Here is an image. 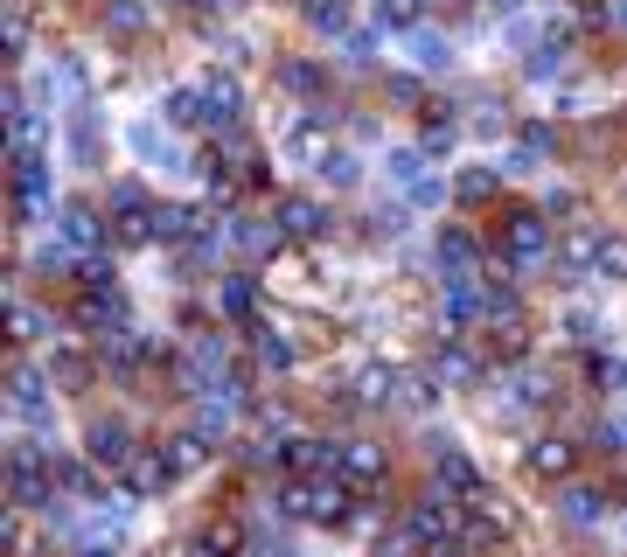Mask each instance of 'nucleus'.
<instances>
[{
    "label": "nucleus",
    "instance_id": "nucleus-1",
    "mask_svg": "<svg viewBox=\"0 0 627 557\" xmlns=\"http://www.w3.org/2000/svg\"><path fill=\"white\" fill-rule=\"evenodd\" d=\"M349 481L342 474H293V481L279 488V509L286 516H300V523H321V529H335V523H349Z\"/></svg>",
    "mask_w": 627,
    "mask_h": 557
},
{
    "label": "nucleus",
    "instance_id": "nucleus-2",
    "mask_svg": "<svg viewBox=\"0 0 627 557\" xmlns=\"http://www.w3.org/2000/svg\"><path fill=\"white\" fill-rule=\"evenodd\" d=\"M495 251H502V265H516V272H530V265L551 258V230H544L537 209H509L502 230H495Z\"/></svg>",
    "mask_w": 627,
    "mask_h": 557
},
{
    "label": "nucleus",
    "instance_id": "nucleus-3",
    "mask_svg": "<svg viewBox=\"0 0 627 557\" xmlns=\"http://www.w3.org/2000/svg\"><path fill=\"white\" fill-rule=\"evenodd\" d=\"M8 495H14V509H49L57 501V467H42L36 446H14L8 454Z\"/></svg>",
    "mask_w": 627,
    "mask_h": 557
},
{
    "label": "nucleus",
    "instance_id": "nucleus-4",
    "mask_svg": "<svg viewBox=\"0 0 627 557\" xmlns=\"http://www.w3.org/2000/svg\"><path fill=\"white\" fill-rule=\"evenodd\" d=\"M104 217H119V237H126V245H153V202H147L140 181H112Z\"/></svg>",
    "mask_w": 627,
    "mask_h": 557
},
{
    "label": "nucleus",
    "instance_id": "nucleus-5",
    "mask_svg": "<svg viewBox=\"0 0 627 557\" xmlns=\"http://www.w3.org/2000/svg\"><path fill=\"white\" fill-rule=\"evenodd\" d=\"M432 251H439V272H447V286H475V279H481V237H475V230L447 223Z\"/></svg>",
    "mask_w": 627,
    "mask_h": 557
},
{
    "label": "nucleus",
    "instance_id": "nucleus-6",
    "mask_svg": "<svg viewBox=\"0 0 627 557\" xmlns=\"http://www.w3.org/2000/svg\"><path fill=\"white\" fill-rule=\"evenodd\" d=\"M286 153H293L300 168H321L328 153H335V126H328V112H300L293 126H286V140H279Z\"/></svg>",
    "mask_w": 627,
    "mask_h": 557
},
{
    "label": "nucleus",
    "instance_id": "nucleus-7",
    "mask_svg": "<svg viewBox=\"0 0 627 557\" xmlns=\"http://www.w3.org/2000/svg\"><path fill=\"white\" fill-rule=\"evenodd\" d=\"M202 126L217 132V140L245 126V91H238V77H202Z\"/></svg>",
    "mask_w": 627,
    "mask_h": 557
},
{
    "label": "nucleus",
    "instance_id": "nucleus-8",
    "mask_svg": "<svg viewBox=\"0 0 627 557\" xmlns=\"http://www.w3.org/2000/svg\"><path fill=\"white\" fill-rule=\"evenodd\" d=\"M454 529H460L454 495H426V501H411V516H405V537H418V544H447Z\"/></svg>",
    "mask_w": 627,
    "mask_h": 557
},
{
    "label": "nucleus",
    "instance_id": "nucleus-9",
    "mask_svg": "<svg viewBox=\"0 0 627 557\" xmlns=\"http://www.w3.org/2000/svg\"><path fill=\"white\" fill-rule=\"evenodd\" d=\"M272 223L293 237V245H314V237H328L335 230V217L314 196H279V209H272Z\"/></svg>",
    "mask_w": 627,
    "mask_h": 557
},
{
    "label": "nucleus",
    "instance_id": "nucleus-10",
    "mask_svg": "<svg viewBox=\"0 0 627 557\" xmlns=\"http://www.w3.org/2000/svg\"><path fill=\"white\" fill-rule=\"evenodd\" d=\"M432 481L439 495H454V501H475L481 495V467L460 454V446H432Z\"/></svg>",
    "mask_w": 627,
    "mask_h": 557
},
{
    "label": "nucleus",
    "instance_id": "nucleus-11",
    "mask_svg": "<svg viewBox=\"0 0 627 557\" xmlns=\"http://www.w3.org/2000/svg\"><path fill=\"white\" fill-rule=\"evenodd\" d=\"M77 321H84L98 341H104V335H119V328H126V300H119V286H84V300H77Z\"/></svg>",
    "mask_w": 627,
    "mask_h": 557
},
{
    "label": "nucleus",
    "instance_id": "nucleus-12",
    "mask_svg": "<svg viewBox=\"0 0 627 557\" xmlns=\"http://www.w3.org/2000/svg\"><path fill=\"white\" fill-rule=\"evenodd\" d=\"M119 474H126V488H133V495H168V481H175V460H168V446H140V454L126 460Z\"/></svg>",
    "mask_w": 627,
    "mask_h": 557
},
{
    "label": "nucleus",
    "instance_id": "nucleus-13",
    "mask_svg": "<svg viewBox=\"0 0 627 557\" xmlns=\"http://www.w3.org/2000/svg\"><path fill=\"white\" fill-rule=\"evenodd\" d=\"M390 175H398V189H405V202H439V196H447V181H439L432 168H426V147H418V153H398V161H390Z\"/></svg>",
    "mask_w": 627,
    "mask_h": 557
},
{
    "label": "nucleus",
    "instance_id": "nucleus-14",
    "mask_svg": "<svg viewBox=\"0 0 627 557\" xmlns=\"http://www.w3.org/2000/svg\"><path fill=\"white\" fill-rule=\"evenodd\" d=\"M84 446H91V460H98V467H126V460L140 454V446H133V432H126L119 418H91V432H84Z\"/></svg>",
    "mask_w": 627,
    "mask_h": 557
},
{
    "label": "nucleus",
    "instance_id": "nucleus-15",
    "mask_svg": "<svg viewBox=\"0 0 627 557\" xmlns=\"http://www.w3.org/2000/svg\"><path fill=\"white\" fill-rule=\"evenodd\" d=\"M57 237H63L70 251H98V245H104V223H98V209H91V202H63Z\"/></svg>",
    "mask_w": 627,
    "mask_h": 557
},
{
    "label": "nucleus",
    "instance_id": "nucleus-16",
    "mask_svg": "<svg viewBox=\"0 0 627 557\" xmlns=\"http://www.w3.org/2000/svg\"><path fill=\"white\" fill-rule=\"evenodd\" d=\"M558 258H565V272L599 279V258H607V230H571L565 245H558Z\"/></svg>",
    "mask_w": 627,
    "mask_h": 557
},
{
    "label": "nucleus",
    "instance_id": "nucleus-17",
    "mask_svg": "<svg viewBox=\"0 0 627 557\" xmlns=\"http://www.w3.org/2000/svg\"><path fill=\"white\" fill-rule=\"evenodd\" d=\"M286 245V230L279 223H258V217H230V251H245V258H272Z\"/></svg>",
    "mask_w": 627,
    "mask_h": 557
},
{
    "label": "nucleus",
    "instance_id": "nucleus-18",
    "mask_svg": "<svg viewBox=\"0 0 627 557\" xmlns=\"http://www.w3.org/2000/svg\"><path fill=\"white\" fill-rule=\"evenodd\" d=\"M558 516H565L571 529H593L599 516H607V495L586 488V481H571V488H558Z\"/></svg>",
    "mask_w": 627,
    "mask_h": 557
},
{
    "label": "nucleus",
    "instance_id": "nucleus-19",
    "mask_svg": "<svg viewBox=\"0 0 627 557\" xmlns=\"http://www.w3.org/2000/svg\"><path fill=\"white\" fill-rule=\"evenodd\" d=\"M571 467H579V446H571V439H537L530 446V474H537V481H565Z\"/></svg>",
    "mask_w": 627,
    "mask_h": 557
},
{
    "label": "nucleus",
    "instance_id": "nucleus-20",
    "mask_svg": "<svg viewBox=\"0 0 627 557\" xmlns=\"http://www.w3.org/2000/svg\"><path fill=\"white\" fill-rule=\"evenodd\" d=\"M251 356H258V369H272V377H286V369L300 362L293 335H279V328H251Z\"/></svg>",
    "mask_w": 627,
    "mask_h": 557
},
{
    "label": "nucleus",
    "instance_id": "nucleus-21",
    "mask_svg": "<svg viewBox=\"0 0 627 557\" xmlns=\"http://www.w3.org/2000/svg\"><path fill=\"white\" fill-rule=\"evenodd\" d=\"M98 29L119 36V42H133V36H147V8H140V0H98Z\"/></svg>",
    "mask_w": 627,
    "mask_h": 557
},
{
    "label": "nucleus",
    "instance_id": "nucleus-22",
    "mask_svg": "<svg viewBox=\"0 0 627 557\" xmlns=\"http://www.w3.org/2000/svg\"><path fill=\"white\" fill-rule=\"evenodd\" d=\"M98 356L112 362V369H147V362H153V341L133 335V328H119V335H104V341H98Z\"/></svg>",
    "mask_w": 627,
    "mask_h": 557
},
{
    "label": "nucleus",
    "instance_id": "nucleus-23",
    "mask_svg": "<svg viewBox=\"0 0 627 557\" xmlns=\"http://www.w3.org/2000/svg\"><path fill=\"white\" fill-rule=\"evenodd\" d=\"M279 91H293V98H321V91H328V70L314 63V57H279Z\"/></svg>",
    "mask_w": 627,
    "mask_h": 557
},
{
    "label": "nucleus",
    "instance_id": "nucleus-24",
    "mask_svg": "<svg viewBox=\"0 0 627 557\" xmlns=\"http://www.w3.org/2000/svg\"><path fill=\"white\" fill-rule=\"evenodd\" d=\"M390 397H398V369H390V362H362V369H356V405L384 411Z\"/></svg>",
    "mask_w": 627,
    "mask_h": 557
},
{
    "label": "nucleus",
    "instance_id": "nucleus-25",
    "mask_svg": "<svg viewBox=\"0 0 627 557\" xmlns=\"http://www.w3.org/2000/svg\"><path fill=\"white\" fill-rule=\"evenodd\" d=\"M217 314H223V321H251V314H258V286L245 272L217 279Z\"/></svg>",
    "mask_w": 627,
    "mask_h": 557
},
{
    "label": "nucleus",
    "instance_id": "nucleus-26",
    "mask_svg": "<svg viewBox=\"0 0 627 557\" xmlns=\"http://www.w3.org/2000/svg\"><path fill=\"white\" fill-rule=\"evenodd\" d=\"M377 474H384V454H377V446H370V439H342V481H349V488H370Z\"/></svg>",
    "mask_w": 627,
    "mask_h": 557
},
{
    "label": "nucleus",
    "instance_id": "nucleus-27",
    "mask_svg": "<svg viewBox=\"0 0 627 557\" xmlns=\"http://www.w3.org/2000/svg\"><path fill=\"white\" fill-rule=\"evenodd\" d=\"M8 126H14V153H42L49 126H42V112H36L29 98H14V105H8Z\"/></svg>",
    "mask_w": 627,
    "mask_h": 557
},
{
    "label": "nucleus",
    "instance_id": "nucleus-28",
    "mask_svg": "<svg viewBox=\"0 0 627 557\" xmlns=\"http://www.w3.org/2000/svg\"><path fill=\"white\" fill-rule=\"evenodd\" d=\"M432 377H439V384H454V390H467V384H475V377H481V362H475V356H467V349H460V341H447V349H439V356H432Z\"/></svg>",
    "mask_w": 627,
    "mask_h": 557
},
{
    "label": "nucleus",
    "instance_id": "nucleus-29",
    "mask_svg": "<svg viewBox=\"0 0 627 557\" xmlns=\"http://www.w3.org/2000/svg\"><path fill=\"white\" fill-rule=\"evenodd\" d=\"M454 140H460V119L447 112V105H432L426 126H418V147H426V153H454Z\"/></svg>",
    "mask_w": 627,
    "mask_h": 557
},
{
    "label": "nucleus",
    "instance_id": "nucleus-30",
    "mask_svg": "<svg viewBox=\"0 0 627 557\" xmlns=\"http://www.w3.org/2000/svg\"><path fill=\"white\" fill-rule=\"evenodd\" d=\"M161 119L168 126H202V84H175L161 98Z\"/></svg>",
    "mask_w": 627,
    "mask_h": 557
},
{
    "label": "nucleus",
    "instance_id": "nucleus-31",
    "mask_svg": "<svg viewBox=\"0 0 627 557\" xmlns=\"http://www.w3.org/2000/svg\"><path fill=\"white\" fill-rule=\"evenodd\" d=\"M495 189H502V168H467V175L454 181V196H460L467 209H481V202H495Z\"/></svg>",
    "mask_w": 627,
    "mask_h": 557
},
{
    "label": "nucleus",
    "instance_id": "nucleus-32",
    "mask_svg": "<svg viewBox=\"0 0 627 557\" xmlns=\"http://www.w3.org/2000/svg\"><path fill=\"white\" fill-rule=\"evenodd\" d=\"M8 397H14V411H21V418H42V369L14 362V384H8Z\"/></svg>",
    "mask_w": 627,
    "mask_h": 557
},
{
    "label": "nucleus",
    "instance_id": "nucleus-33",
    "mask_svg": "<svg viewBox=\"0 0 627 557\" xmlns=\"http://www.w3.org/2000/svg\"><path fill=\"white\" fill-rule=\"evenodd\" d=\"M238 550H245V529H238V523H209L189 557H238Z\"/></svg>",
    "mask_w": 627,
    "mask_h": 557
},
{
    "label": "nucleus",
    "instance_id": "nucleus-34",
    "mask_svg": "<svg viewBox=\"0 0 627 557\" xmlns=\"http://www.w3.org/2000/svg\"><path fill=\"white\" fill-rule=\"evenodd\" d=\"M300 14H307V29H321V36L349 29V0H300Z\"/></svg>",
    "mask_w": 627,
    "mask_h": 557
},
{
    "label": "nucleus",
    "instance_id": "nucleus-35",
    "mask_svg": "<svg viewBox=\"0 0 627 557\" xmlns=\"http://www.w3.org/2000/svg\"><path fill=\"white\" fill-rule=\"evenodd\" d=\"M49 384H63V390H84V384H91V356L57 349V356H49Z\"/></svg>",
    "mask_w": 627,
    "mask_h": 557
},
{
    "label": "nucleus",
    "instance_id": "nucleus-36",
    "mask_svg": "<svg viewBox=\"0 0 627 557\" xmlns=\"http://www.w3.org/2000/svg\"><path fill=\"white\" fill-rule=\"evenodd\" d=\"M418 14H426V0H377V29H390V36H411Z\"/></svg>",
    "mask_w": 627,
    "mask_h": 557
},
{
    "label": "nucleus",
    "instance_id": "nucleus-37",
    "mask_svg": "<svg viewBox=\"0 0 627 557\" xmlns=\"http://www.w3.org/2000/svg\"><path fill=\"white\" fill-rule=\"evenodd\" d=\"M411 63H418V70H447V63H454L447 36H432V29H411Z\"/></svg>",
    "mask_w": 627,
    "mask_h": 557
},
{
    "label": "nucleus",
    "instance_id": "nucleus-38",
    "mask_svg": "<svg viewBox=\"0 0 627 557\" xmlns=\"http://www.w3.org/2000/svg\"><path fill=\"white\" fill-rule=\"evenodd\" d=\"M314 175H321V181H335V189H356V181H362V161H356L349 147H335V153H328V161L314 168Z\"/></svg>",
    "mask_w": 627,
    "mask_h": 557
},
{
    "label": "nucleus",
    "instance_id": "nucleus-39",
    "mask_svg": "<svg viewBox=\"0 0 627 557\" xmlns=\"http://www.w3.org/2000/svg\"><path fill=\"white\" fill-rule=\"evenodd\" d=\"M49 467H57V488L63 495H91L98 488V474H91L98 460H49Z\"/></svg>",
    "mask_w": 627,
    "mask_h": 557
},
{
    "label": "nucleus",
    "instance_id": "nucleus-40",
    "mask_svg": "<svg viewBox=\"0 0 627 557\" xmlns=\"http://www.w3.org/2000/svg\"><path fill=\"white\" fill-rule=\"evenodd\" d=\"M516 405H522V411H544V405H551V377H544V369H530V377L516 384Z\"/></svg>",
    "mask_w": 627,
    "mask_h": 557
},
{
    "label": "nucleus",
    "instance_id": "nucleus-41",
    "mask_svg": "<svg viewBox=\"0 0 627 557\" xmlns=\"http://www.w3.org/2000/svg\"><path fill=\"white\" fill-rule=\"evenodd\" d=\"M620 377H627V369H620L614 356H586V384H599V390H614Z\"/></svg>",
    "mask_w": 627,
    "mask_h": 557
},
{
    "label": "nucleus",
    "instance_id": "nucleus-42",
    "mask_svg": "<svg viewBox=\"0 0 627 557\" xmlns=\"http://www.w3.org/2000/svg\"><path fill=\"white\" fill-rule=\"evenodd\" d=\"M599 279H627V237H607V258H599Z\"/></svg>",
    "mask_w": 627,
    "mask_h": 557
},
{
    "label": "nucleus",
    "instance_id": "nucleus-43",
    "mask_svg": "<svg viewBox=\"0 0 627 557\" xmlns=\"http://www.w3.org/2000/svg\"><path fill=\"white\" fill-rule=\"evenodd\" d=\"M522 147H530V153H551V147H558V132L544 126V119H530V126H522Z\"/></svg>",
    "mask_w": 627,
    "mask_h": 557
},
{
    "label": "nucleus",
    "instance_id": "nucleus-44",
    "mask_svg": "<svg viewBox=\"0 0 627 557\" xmlns=\"http://www.w3.org/2000/svg\"><path fill=\"white\" fill-rule=\"evenodd\" d=\"M384 91H390V105H418V98H426V91H418V77H405V70H398V77H390V84H384Z\"/></svg>",
    "mask_w": 627,
    "mask_h": 557
},
{
    "label": "nucleus",
    "instance_id": "nucleus-45",
    "mask_svg": "<svg viewBox=\"0 0 627 557\" xmlns=\"http://www.w3.org/2000/svg\"><path fill=\"white\" fill-rule=\"evenodd\" d=\"M8 49H14V57H21V49H29V14H21V8L8 14Z\"/></svg>",
    "mask_w": 627,
    "mask_h": 557
},
{
    "label": "nucleus",
    "instance_id": "nucleus-46",
    "mask_svg": "<svg viewBox=\"0 0 627 557\" xmlns=\"http://www.w3.org/2000/svg\"><path fill=\"white\" fill-rule=\"evenodd\" d=\"M36 328H42V314H36V307H29V300H21V307H14V335H21V341H29V335H36Z\"/></svg>",
    "mask_w": 627,
    "mask_h": 557
},
{
    "label": "nucleus",
    "instance_id": "nucleus-47",
    "mask_svg": "<svg viewBox=\"0 0 627 557\" xmlns=\"http://www.w3.org/2000/svg\"><path fill=\"white\" fill-rule=\"evenodd\" d=\"M426 557H467V544H460V537H447V544H426Z\"/></svg>",
    "mask_w": 627,
    "mask_h": 557
},
{
    "label": "nucleus",
    "instance_id": "nucleus-48",
    "mask_svg": "<svg viewBox=\"0 0 627 557\" xmlns=\"http://www.w3.org/2000/svg\"><path fill=\"white\" fill-rule=\"evenodd\" d=\"M607 21H614V29H627V0H607Z\"/></svg>",
    "mask_w": 627,
    "mask_h": 557
},
{
    "label": "nucleus",
    "instance_id": "nucleus-49",
    "mask_svg": "<svg viewBox=\"0 0 627 557\" xmlns=\"http://www.w3.org/2000/svg\"><path fill=\"white\" fill-rule=\"evenodd\" d=\"M488 8H502V14H509V8H516V0H488Z\"/></svg>",
    "mask_w": 627,
    "mask_h": 557
},
{
    "label": "nucleus",
    "instance_id": "nucleus-50",
    "mask_svg": "<svg viewBox=\"0 0 627 557\" xmlns=\"http://www.w3.org/2000/svg\"><path fill=\"white\" fill-rule=\"evenodd\" d=\"M84 557H112V550H84Z\"/></svg>",
    "mask_w": 627,
    "mask_h": 557
},
{
    "label": "nucleus",
    "instance_id": "nucleus-51",
    "mask_svg": "<svg viewBox=\"0 0 627 557\" xmlns=\"http://www.w3.org/2000/svg\"><path fill=\"white\" fill-rule=\"evenodd\" d=\"M223 8H230V0H223Z\"/></svg>",
    "mask_w": 627,
    "mask_h": 557
}]
</instances>
